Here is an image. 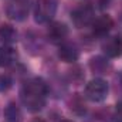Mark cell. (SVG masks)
<instances>
[{
    "label": "cell",
    "mask_w": 122,
    "mask_h": 122,
    "mask_svg": "<svg viewBox=\"0 0 122 122\" xmlns=\"http://www.w3.org/2000/svg\"><path fill=\"white\" fill-rule=\"evenodd\" d=\"M13 85V81L10 78V75L7 74H1L0 75V92H6L9 91Z\"/></svg>",
    "instance_id": "14"
},
{
    "label": "cell",
    "mask_w": 122,
    "mask_h": 122,
    "mask_svg": "<svg viewBox=\"0 0 122 122\" xmlns=\"http://www.w3.org/2000/svg\"><path fill=\"white\" fill-rule=\"evenodd\" d=\"M60 122H72V121H70V119H62V121H60Z\"/></svg>",
    "instance_id": "17"
},
{
    "label": "cell",
    "mask_w": 122,
    "mask_h": 122,
    "mask_svg": "<svg viewBox=\"0 0 122 122\" xmlns=\"http://www.w3.org/2000/svg\"><path fill=\"white\" fill-rule=\"evenodd\" d=\"M95 16H94V9L90 4H81L78 7H75L71 13V20L74 23L75 27L82 29L92 24Z\"/></svg>",
    "instance_id": "5"
},
{
    "label": "cell",
    "mask_w": 122,
    "mask_h": 122,
    "mask_svg": "<svg viewBox=\"0 0 122 122\" xmlns=\"http://www.w3.org/2000/svg\"><path fill=\"white\" fill-rule=\"evenodd\" d=\"M0 40L4 44H11L17 40V31L14 30V27H11L10 24H4L0 27Z\"/></svg>",
    "instance_id": "11"
},
{
    "label": "cell",
    "mask_w": 122,
    "mask_h": 122,
    "mask_svg": "<svg viewBox=\"0 0 122 122\" xmlns=\"http://www.w3.org/2000/svg\"><path fill=\"white\" fill-rule=\"evenodd\" d=\"M31 0H9L6 13L14 21H23L30 11Z\"/></svg>",
    "instance_id": "4"
},
{
    "label": "cell",
    "mask_w": 122,
    "mask_h": 122,
    "mask_svg": "<svg viewBox=\"0 0 122 122\" xmlns=\"http://www.w3.org/2000/svg\"><path fill=\"white\" fill-rule=\"evenodd\" d=\"M102 51L111 58L119 57L122 54V36H112L105 38L102 43Z\"/></svg>",
    "instance_id": "7"
},
{
    "label": "cell",
    "mask_w": 122,
    "mask_h": 122,
    "mask_svg": "<svg viewBox=\"0 0 122 122\" xmlns=\"http://www.w3.org/2000/svg\"><path fill=\"white\" fill-rule=\"evenodd\" d=\"M57 0H37L34 6V19L37 23H50L57 13Z\"/></svg>",
    "instance_id": "2"
},
{
    "label": "cell",
    "mask_w": 122,
    "mask_h": 122,
    "mask_svg": "<svg viewBox=\"0 0 122 122\" xmlns=\"http://www.w3.org/2000/svg\"><path fill=\"white\" fill-rule=\"evenodd\" d=\"M91 26H92V33L95 36L102 37V36H107L111 31V29L114 27V21L108 14H102V16L94 19Z\"/></svg>",
    "instance_id": "8"
},
{
    "label": "cell",
    "mask_w": 122,
    "mask_h": 122,
    "mask_svg": "<svg viewBox=\"0 0 122 122\" xmlns=\"http://www.w3.org/2000/svg\"><path fill=\"white\" fill-rule=\"evenodd\" d=\"M17 60V51L9 44L0 47V67H9Z\"/></svg>",
    "instance_id": "10"
},
{
    "label": "cell",
    "mask_w": 122,
    "mask_h": 122,
    "mask_svg": "<svg viewBox=\"0 0 122 122\" xmlns=\"http://www.w3.org/2000/svg\"><path fill=\"white\" fill-rule=\"evenodd\" d=\"M108 82L102 78H94L85 85V97L92 102H102L108 97Z\"/></svg>",
    "instance_id": "3"
},
{
    "label": "cell",
    "mask_w": 122,
    "mask_h": 122,
    "mask_svg": "<svg viewBox=\"0 0 122 122\" xmlns=\"http://www.w3.org/2000/svg\"><path fill=\"white\" fill-rule=\"evenodd\" d=\"M58 57L64 62H75L80 57V51L74 44L70 43H62L58 48Z\"/></svg>",
    "instance_id": "9"
},
{
    "label": "cell",
    "mask_w": 122,
    "mask_h": 122,
    "mask_svg": "<svg viewBox=\"0 0 122 122\" xmlns=\"http://www.w3.org/2000/svg\"><path fill=\"white\" fill-rule=\"evenodd\" d=\"M90 65H91L92 71L99 72V74H105V72H107V68H108V62L104 60L102 57H95V58H92L91 62H90Z\"/></svg>",
    "instance_id": "13"
},
{
    "label": "cell",
    "mask_w": 122,
    "mask_h": 122,
    "mask_svg": "<svg viewBox=\"0 0 122 122\" xmlns=\"http://www.w3.org/2000/svg\"><path fill=\"white\" fill-rule=\"evenodd\" d=\"M4 117H6V122H21V114L19 107L14 102H10L4 111Z\"/></svg>",
    "instance_id": "12"
},
{
    "label": "cell",
    "mask_w": 122,
    "mask_h": 122,
    "mask_svg": "<svg viewBox=\"0 0 122 122\" xmlns=\"http://www.w3.org/2000/svg\"><path fill=\"white\" fill-rule=\"evenodd\" d=\"M47 37L54 44H62L65 41V38L68 37V27L64 23L53 21V23H50V26L47 29Z\"/></svg>",
    "instance_id": "6"
},
{
    "label": "cell",
    "mask_w": 122,
    "mask_h": 122,
    "mask_svg": "<svg viewBox=\"0 0 122 122\" xmlns=\"http://www.w3.org/2000/svg\"><path fill=\"white\" fill-rule=\"evenodd\" d=\"M47 91V84L41 78H33L21 87L20 99L29 111L37 112L46 105Z\"/></svg>",
    "instance_id": "1"
},
{
    "label": "cell",
    "mask_w": 122,
    "mask_h": 122,
    "mask_svg": "<svg viewBox=\"0 0 122 122\" xmlns=\"http://www.w3.org/2000/svg\"><path fill=\"white\" fill-rule=\"evenodd\" d=\"M115 122H122V102H119L117 105V109H115Z\"/></svg>",
    "instance_id": "15"
},
{
    "label": "cell",
    "mask_w": 122,
    "mask_h": 122,
    "mask_svg": "<svg viewBox=\"0 0 122 122\" xmlns=\"http://www.w3.org/2000/svg\"><path fill=\"white\" fill-rule=\"evenodd\" d=\"M33 122H46V121H44V119H41V118H36Z\"/></svg>",
    "instance_id": "16"
}]
</instances>
